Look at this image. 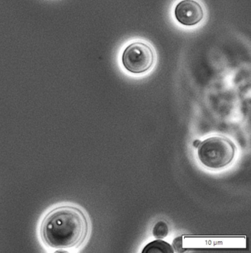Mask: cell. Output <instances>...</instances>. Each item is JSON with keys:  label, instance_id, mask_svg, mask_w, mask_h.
Instances as JSON below:
<instances>
[{"label": "cell", "instance_id": "obj_4", "mask_svg": "<svg viewBox=\"0 0 251 253\" xmlns=\"http://www.w3.org/2000/svg\"><path fill=\"white\" fill-rule=\"evenodd\" d=\"M177 21L184 26H195L204 19L202 6L195 0H182L175 8Z\"/></svg>", "mask_w": 251, "mask_h": 253}, {"label": "cell", "instance_id": "obj_2", "mask_svg": "<svg viewBox=\"0 0 251 253\" xmlns=\"http://www.w3.org/2000/svg\"><path fill=\"white\" fill-rule=\"evenodd\" d=\"M235 144L230 138L216 135L201 141L198 147V158L207 169L219 170L231 165L236 156Z\"/></svg>", "mask_w": 251, "mask_h": 253}, {"label": "cell", "instance_id": "obj_5", "mask_svg": "<svg viewBox=\"0 0 251 253\" xmlns=\"http://www.w3.org/2000/svg\"><path fill=\"white\" fill-rule=\"evenodd\" d=\"M174 252H175V250L173 249V248L169 243L162 240V239H157V240L147 244L142 251V253Z\"/></svg>", "mask_w": 251, "mask_h": 253}, {"label": "cell", "instance_id": "obj_6", "mask_svg": "<svg viewBox=\"0 0 251 253\" xmlns=\"http://www.w3.org/2000/svg\"><path fill=\"white\" fill-rule=\"evenodd\" d=\"M169 233V227L165 221H159L153 228V234L157 239H165Z\"/></svg>", "mask_w": 251, "mask_h": 253}, {"label": "cell", "instance_id": "obj_3", "mask_svg": "<svg viewBox=\"0 0 251 253\" xmlns=\"http://www.w3.org/2000/svg\"><path fill=\"white\" fill-rule=\"evenodd\" d=\"M122 62L125 69L130 73H146L154 64V51L144 42H133L123 51Z\"/></svg>", "mask_w": 251, "mask_h": 253}, {"label": "cell", "instance_id": "obj_7", "mask_svg": "<svg viewBox=\"0 0 251 253\" xmlns=\"http://www.w3.org/2000/svg\"><path fill=\"white\" fill-rule=\"evenodd\" d=\"M201 141H200V140L196 139L195 140V141H193V146L195 147H196V148H198V146L200 145V144H201Z\"/></svg>", "mask_w": 251, "mask_h": 253}, {"label": "cell", "instance_id": "obj_1", "mask_svg": "<svg viewBox=\"0 0 251 253\" xmlns=\"http://www.w3.org/2000/svg\"><path fill=\"white\" fill-rule=\"evenodd\" d=\"M89 222L84 211L76 206L63 205L49 211L41 223L40 236L52 249L78 248L86 240Z\"/></svg>", "mask_w": 251, "mask_h": 253}]
</instances>
